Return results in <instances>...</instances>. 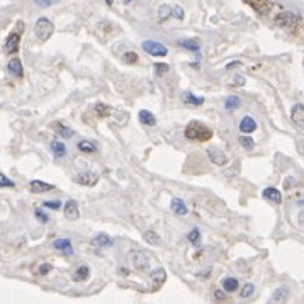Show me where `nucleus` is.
<instances>
[{"instance_id": "f257e3e1", "label": "nucleus", "mask_w": 304, "mask_h": 304, "mask_svg": "<svg viewBox=\"0 0 304 304\" xmlns=\"http://www.w3.org/2000/svg\"><path fill=\"white\" fill-rule=\"evenodd\" d=\"M185 136L192 141H207L213 136V131L199 121H191L185 128Z\"/></svg>"}, {"instance_id": "f03ea898", "label": "nucleus", "mask_w": 304, "mask_h": 304, "mask_svg": "<svg viewBox=\"0 0 304 304\" xmlns=\"http://www.w3.org/2000/svg\"><path fill=\"white\" fill-rule=\"evenodd\" d=\"M158 17L162 21L165 19H184V9L174 3H163L158 9Z\"/></svg>"}, {"instance_id": "7ed1b4c3", "label": "nucleus", "mask_w": 304, "mask_h": 304, "mask_svg": "<svg viewBox=\"0 0 304 304\" xmlns=\"http://www.w3.org/2000/svg\"><path fill=\"white\" fill-rule=\"evenodd\" d=\"M53 31H55V27H53V22L49 19H46V17H39L38 22H36L34 26V33L38 36L41 41H46V39L51 38Z\"/></svg>"}, {"instance_id": "20e7f679", "label": "nucleus", "mask_w": 304, "mask_h": 304, "mask_svg": "<svg viewBox=\"0 0 304 304\" xmlns=\"http://www.w3.org/2000/svg\"><path fill=\"white\" fill-rule=\"evenodd\" d=\"M298 16L294 12H281L275 16V24L285 31H292L298 24Z\"/></svg>"}, {"instance_id": "39448f33", "label": "nucleus", "mask_w": 304, "mask_h": 304, "mask_svg": "<svg viewBox=\"0 0 304 304\" xmlns=\"http://www.w3.org/2000/svg\"><path fill=\"white\" fill-rule=\"evenodd\" d=\"M24 29L22 22H21V27L19 31H14V33L9 34V38H7L5 41V53H9V55H14V53L19 51V43H21V31Z\"/></svg>"}, {"instance_id": "423d86ee", "label": "nucleus", "mask_w": 304, "mask_h": 304, "mask_svg": "<svg viewBox=\"0 0 304 304\" xmlns=\"http://www.w3.org/2000/svg\"><path fill=\"white\" fill-rule=\"evenodd\" d=\"M143 49L152 56H165L167 55V48L156 41H145L143 43Z\"/></svg>"}, {"instance_id": "0eeeda50", "label": "nucleus", "mask_w": 304, "mask_h": 304, "mask_svg": "<svg viewBox=\"0 0 304 304\" xmlns=\"http://www.w3.org/2000/svg\"><path fill=\"white\" fill-rule=\"evenodd\" d=\"M131 260H133V265L138 270H146L150 267V259H148V253L146 252H139V250H136V252H133V255H131Z\"/></svg>"}, {"instance_id": "6e6552de", "label": "nucleus", "mask_w": 304, "mask_h": 304, "mask_svg": "<svg viewBox=\"0 0 304 304\" xmlns=\"http://www.w3.org/2000/svg\"><path fill=\"white\" fill-rule=\"evenodd\" d=\"M75 182L82 185H87V187H92L99 182V175L94 174V172H82L75 177Z\"/></svg>"}, {"instance_id": "1a4fd4ad", "label": "nucleus", "mask_w": 304, "mask_h": 304, "mask_svg": "<svg viewBox=\"0 0 304 304\" xmlns=\"http://www.w3.org/2000/svg\"><path fill=\"white\" fill-rule=\"evenodd\" d=\"M207 158L211 160V162L214 163V165H224V163L228 162L226 160V155H224L223 152H221L219 148H216V146H211V148H207Z\"/></svg>"}, {"instance_id": "9d476101", "label": "nucleus", "mask_w": 304, "mask_h": 304, "mask_svg": "<svg viewBox=\"0 0 304 304\" xmlns=\"http://www.w3.org/2000/svg\"><path fill=\"white\" fill-rule=\"evenodd\" d=\"M291 119H292V123H294L296 126L304 130V106L303 104H296V106L292 107Z\"/></svg>"}, {"instance_id": "9b49d317", "label": "nucleus", "mask_w": 304, "mask_h": 304, "mask_svg": "<svg viewBox=\"0 0 304 304\" xmlns=\"http://www.w3.org/2000/svg\"><path fill=\"white\" fill-rule=\"evenodd\" d=\"M80 216V211H78V204L75 201H68L65 204V217L68 221H77Z\"/></svg>"}, {"instance_id": "f8f14e48", "label": "nucleus", "mask_w": 304, "mask_h": 304, "mask_svg": "<svg viewBox=\"0 0 304 304\" xmlns=\"http://www.w3.org/2000/svg\"><path fill=\"white\" fill-rule=\"evenodd\" d=\"M53 246L60 252H63L65 255H71L73 253V246H71V241L68 238H58L53 241Z\"/></svg>"}, {"instance_id": "ddd939ff", "label": "nucleus", "mask_w": 304, "mask_h": 304, "mask_svg": "<svg viewBox=\"0 0 304 304\" xmlns=\"http://www.w3.org/2000/svg\"><path fill=\"white\" fill-rule=\"evenodd\" d=\"M239 130H241V133H245V134H250V133H253V131L257 130V123H255V119H253L252 116H245L241 119V123H239Z\"/></svg>"}, {"instance_id": "4468645a", "label": "nucleus", "mask_w": 304, "mask_h": 304, "mask_svg": "<svg viewBox=\"0 0 304 304\" xmlns=\"http://www.w3.org/2000/svg\"><path fill=\"white\" fill-rule=\"evenodd\" d=\"M92 245L99 246V248H106V246H112V238L106 233H99L92 238Z\"/></svg>"}, {"instance_id": "2eb2a0df", "label": "nucleus", "mask_w": 304, "mask_h": 304, "mask_svg": "<svg viewBox=\"0 0 304 304\" xmlns=\"http://www.w3.org/2000/svg\"><path fill=\"white\" fill-rule=\"evenodd\" d=\"M7 68H9V71L14 75V77H24V68H22V63H21L19 58H12L9 62V65H7Z\"/></svg>"}, {"instance_id": "dca6fc26", "label": "nucleus", "mask_w": 304, "mask_h": 304, "mask_svg": "<svg viewBox=\"0 0 304 304\" xmlns=\"http://www.w3.org/2000/svg\"><path fill=\"white\" fill-rule=\"evenodd\" d=\"M170 209H172V213L177 214V216H185V214H187V206H185L184 201H180V199H172Z\"/></svg>"}, {"instance_id": "f3484780", "label": "nucleus", "mask_w": 304, "mask_h": 304, "mask_svg": "<svg viewBox=\"0 0 304 304\" xmlns=\"http://www.w3.org/2000/svg\"><path fill=\"white\" fill-rule=\"evenodd\" d=\"M55 189V185L51 184H46V182H41V180H33L31 182V191L36 192V194H41V192H49Z\"/></svg>"}, {"instance_id": "a211bd4d", "label": "nucleus", "mask_w": 304, "mask_h": 304, "mask_svg": "<svg viewBox=\"0 0 304 304\" xmlns=\"http://www.w3.org/2000/svg\"><path fill=\"white\" fill-rule=\"evenodd\" d=\"M51 152L55 158H63V156H66V146L62 141L55 139V141H51Z\"/></svg>"}, {"instance_id": "6ab92c4d", "label": "nucleus", "mask_w": 304, "mask_h": 304, "mask_svg": "<svg viewBox=\"0 0 304 304\" xmlns=\"http://www.w3.org/2000/svg\"><path fill=\"white\" fill-rule=\"evenodd\" d=\"M263 197L267 199V201H272V202H281L282 201V195H281V192L277 191V189H274V187H267L265 191H263Z\"/></svg>"}, {"instance_id": "aec40b11", "label": "nucleus", "mask_w": 304, "mask_h": 304, "mask_svg": "<svg viewBox=\"0 0 304 304\" xmlns=\"http://www.w3.org/2000/svg\"><path fill=\"white\" fill-rule=\"evenodd\" d=\"M152 281H153V285H155V287H160V285H162L163 282L167 281V272H165V269H156L152 274Z\"/></svg>"}, {"instance_id": "412c9836", "label": "nucleus", "mask_w": 304, "mask_h": 304, "mask_svg": "<svg viewBox=\"0 0 304 304\" xmlns=\"http://www.w3.org/2000/svg\"><path fill=\"white\" fill-rule=\"evenodd\" d=\"M77 148L80 150V152H84V153H95L97 152V145H95L94 141H88V139H82V141H78Z\"/></svg>"}, {"instance_id": "4be33fe9", "label": "nucleus", "mask_w": 304, "mask_h": 304, "mask_svg": "<svg viewBox=\"0 0 304 304\" xmlns=\"http://www.w3.org/2000/svg\"><path fill=\"white\" fill-rule=\"evenodd\" d=\"M139 121H141L143 124H146V126H155L156 124V117L153 116L150 110H139Z\"/></svg>"}, {"instance_id": "5701e85b", "label": "nucleus", "mask_w": 304, "mask_h": 304, "mask_svg": "<svg viewBox=\"0 0 304 304\" xmlns=\"http://www.w3.org/2000/svg\"><path fill=\"white\" fill-rule=\"evenodd\" d=\"M221 284H223V289L226 292H235L238 289L239 282H238V279H235V277H226L221 281Z\"/></svg>"}, {"instance_id": "b1692460", "label": "nucleus", "mask_w": 304, "mask_h": 304, "mask_svg": "<svg viewBox=\"0 0 304 304\" xmlns=\"http://www.w3.org/2000/svg\"><path fill=\"white\" fill-rule=\"evenodd\" d=\"M178 44H180L184 49H187V51H191V53L199 51V48H201L199 41H195V39H184V41H178Z\"/></svg>"}, {"instance_id": "393cba45", "label": "nucleus", "mask_w": 304, "mask_h": 304, "mask_svg": "<svg viewBox=\"0 0 304 304\" xmlns=\"http://www.w3.org/2000/svg\"><path fill=\"white\" fill-rule=\"evenodd\" d=\"M88 275H90V269H88L87 265H80L77 270H75L73 279H75V281H77V282H82V281H87Z\"/></svg>"}, {"instance_id": "a878e982", "label": "nucleus", "mask_w": 304, "mask_h": 304, "mask_svg": "<svg viewBox=\"0 0 304 304\" xmlns=\"http://www.w3.org/2000/svg\"><path fill=\"white\" fill-rule=\"evenodd\" d=\"M182 101H184L185 104H189V106H201V104H204L202 97H195V95H192L191 92H185V94L182 95Z\"/></svg>"}, {"instance_id": "bb28decb", "label": "nucleus", "mask_w": 304, "mask_h": 304, "mask_svg": "<svg viewBox=\"0 0 304 304\" xmlns=\"http://www.w3.org/2000/svg\"><path fill=\"white\" fill-rule=\"evenodd\" d=\"M248 3H252L253 9L259 10L260 14L269 12V2L267 0H248Z\"/></svg>"}, {"instance_id": "cd10ccee", "label": "nucleus", "mask_w": 304, "mask_h": 304, "mask_svg": "<svg viewBox=\"0 0 304 304\" xmlns=\"http://www.w3.org/2000/svg\"><path fill=\"white\" fill-rule=\"evenodd\" d=\"M145 241H148L150 245H155V246L162 245V238H160L158 235L155 233V231H146V233H145Z\"/></svg>"}, {"instance_id": "c85d7f7f", "label": "nucleus", "mask_w": 304, "mask_h": 304, "mask_svg": "<svg viewBox=\"0 0 304 304\" xmlns=\"http://www.w3.org/2000/svg\"><path fill=\"white\" fill-rule=\"evenodd\" d=\"M239 104H241L239 97H237V95H230V97L226 99V102H224V106H226L228 110H235L239 107Z\"/></svg>"}, {"instance_id": "c756f323", "label": "nucleus", "mask_w": 304, "mask_h": 304, "mask_svg": "<svg viewBox=\"0 0 304 304\" xmlns=\"http://www.w3.org/2000/svg\"><path fill=\"white\" fill-rule=\"evenodd\" d=\"M56 131H58V134L62 136V138H71L73 136V130H70L68 126H65V124H56Z\"/></svg>"}, {"instance_id": "7c9ffc66", "label": "nucleus", "mask_w": 304, "mask_h": 304, "mask_svg": "<svg viewBox=\"0 0 304 304\" xmlns=\"http://www.w3.org/2000/svg\"><path fill=\"white\" fill-rule=\"evenodd\" d=\"M187 239L192 245H201V231H199L197 228H194V230L187 235Z\"/></svg>"}, {"instance_id": "2f4dec72", "label": "nucleus", "mask_w": 304, "mask_h": 304, "mask_svg": "<svg viewBox=\"0 0 304 304\" xmlns=\"http://www.w3.org/2000/svg\"><path fill=\"white\" fill-rule=\"evenodd\" d=\"M95 112H97L99 116H102V117H107L110 112H112V110H110V107L106 106V104H97V106H95Z\"/></svg>"}, {"instance_id": "473e14b6", "label": "nucleus", "mask_w": 304, "mask_h": 304, "mask_svg": "<svg viewBox=\"0 0 304 304\" xmlns=\"http://www.w3.org/2000/svg\"><path fill=\"white\" fill-rule=\"evenodd\" d=\"M34 216H36V219L39 221V223H43V224H46L49 221V216H48V213H44L43 209H36L34 211Z\"/></svg>"}, {"instance_id": "72a5a7b5", "label": "nucleus", "mask_w": 304, "mask_h": 304, "mask_svg": "<svg viewBox=\"0 0 304 304\" xmlns=\"http://www.w3.org/2000/svg\"><path fill=\"white\" fill-rule=\"evenodd\" d=\"M285 298H287V289L282 287V289H279V291L274 292V298H272V301H284Z\"/></svg>"}, {"instance_id": "f704fd0d", "label": "nucleus", "mask_w": 304, "mask_h": 304, "mask_svg": "<svg viewBox=\"0 0 304 304\" xmlns=\"http://www.w3.org/2000/svg\"><path fill=\"white\" fill-rule=\"evenodd\" d=\"M238 141H239V145H241L243 148H252L253 146V139L250 138V136H239Z\"/></svg>"}, {"instance_id": "c9c22d12", "label": "nucleus", "mask_w": 304, "mask_h": 304, "mask_svg": "<svg viewBox=\"0 0 304 304\" xmlns=\"http://www.w3.org/2000/svg\"><path fill=\"white\" fill-rule=\"evenodd\" d=\"M255 292V287H253V284H246L245 287H243V291H241V298L243 299H248L250 296Z\"/></svg>"}, {"instance_id": "e433bc0d", "label": "nucleus", "mask_w": 304, "mask_h": 304, "mask_svg": "<svg viewBox=\"0 0 304 304\" xmlns=\"http://www.w3.org/2000/svg\"><path fill=\"white\" fill-rule=\"evenodd\" d=\"M0 187H14V182L7 178L3 174H0Z\"/></svg>"}, {"instance_id": "4c0bfd02", "label": "nucleus", "mask_w": 304, "mask_h": 304, "mask_svg": "<svg viewBox=\"0 0 304 304\" xmlns=\"http://www.w3.org/2000/svg\"><path fill=\"white\" fill-rule=\"evenodd\" d=\"M124 62L128 63V65H133V63H136L138 62V56L134 55V53H126V55H124Z\"/></svg>"}, {"instance_id": "58836bf2", "label": "nucleus", "mask_w": 304, "mask_h": 304, "mask_svg": "<svg viewBox=\"0 0 304 304\" xmlns=\"http://www.w3.org/2000/svg\"><path fill=\"white\" fill-rule=\"evenodd\" d=\"M36 3H38L39 7H49V5H55V3H58L60 0H34Z\"/></svg>"}, {"instance_id": "ea45409f", "label": "nucleus", "mask_w": 304, "mask_h": 304, "mask_svg": "<svg viewBox=\"0 0 304 304\" xmlns=\"http://www.w3.org/2000/svg\"><path fill=\"white\" fill-rule=\"evenodd\" d=\"M155 70L158 75H162V73H165V71H169V65H167V63H156Z\"/></svg>"}, {"instance_id": "a19ab883", "label": "nucleus", "mask_w": 304, "mask_h": 304, "mask_svg": "<svg viewBox=\"0 0 304 304\" xmlns=\"http://www.w3.org/2000/svg\"><path fill=\"white\" fill-rule=\"evenodd\" d=\"M43 206L49 207V209H60V207H62V202L60 201H49V202H44Z\"/></svg>"}, {"instance_id": "79ce46f5", "label": "nucleus", "mask_w": 304, "mask_h": 304, "mask_svg": "<svg viewBox=\"0 0 304 304\" xmlns=\"http://www.w3.org/2000/svg\"><path fill=\"white\" fill-rule=\"evenodd\" d=\"M49 270H51V265H49V263H43V265L39 267V275L49 274Z\"/></svg>"}, {"instance_id": "37998d69", "label": "nucleus", "mask_w": 304, "mask_h": 304, "mask_svg": "<svg viewBox=\"0 0 304 304\" xmlns=\"http://www.w3.org/2000/svg\"><path fill=\"white\" fill-rule=\"evenodd\" d=\"M214 299H216V301H223V299H224V292L223 291H216V292H214Z\"/></svg>"}, {"instance_id": "c03bdc74", "label": "nucleus", "mask_w": 304, "mask_h": 304, "mask_svg": "<svg viewBox=\"0 0 304 304\" xmlns=\"http://www.w3.org/2000/svg\"><path fill=\"white\" fill-rule=\"evenodd\" d=\"M239 65H241V63H239V62H231L230 65H228L226 68H228V70H231V68H235V66H239Z\"/></svg>"}, {"instance_id": "a18cd8bd", "label": "nucleus", "mask_w": 304, "mask_h": 304, "mask_svg": "<svg viewBox=\"0 0 304 304\" xmlns=\"http://www.w3.org/2000/svg\"><path fill=\"white\" fill-rule=\"evenodd\" d=\"M106 2H107V3H109V5H110V2H112V0H106Z\"/></svg>"}, {"instance_id": "49530a36", "label": "nucleus", "mask_w": 304, "mask_h": 304, "mask_svg": "<svg viewBox=\"0 0 304 304\" xmlns=\"http://www.w3.org/2000/svg\"><path fill=\"white\" fill-rule=\"evenodd\" d=\"M124 2H126V3H128V2H131V0H124Z\"/></svg>"}]
</instances>
